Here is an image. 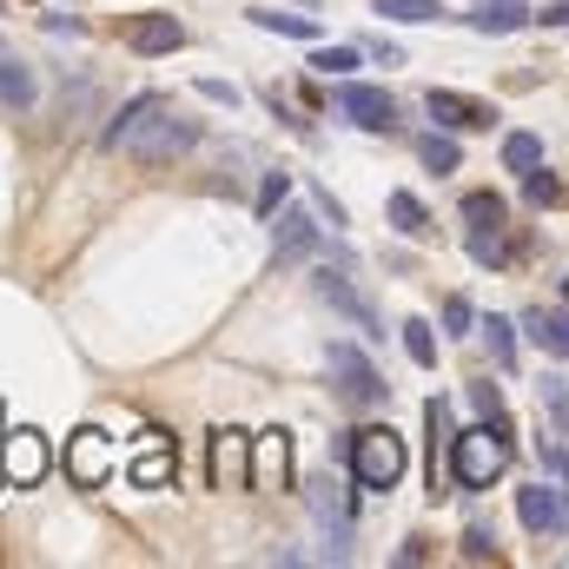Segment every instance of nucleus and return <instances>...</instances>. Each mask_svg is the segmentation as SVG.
<instances>
[{
    "label": "nucleus",
    "instance_id": "obj_24",
    "mask_svg": "<svg viewBox=\"0 0 569 569\" xmlns=\"http://www.w3.org/2000/svg\"><path fill=\"white\" fill-rule=\"evenodd\" d=\"M477 331H483V345H490V358H497V365H503V371H510V365H517V325H510V318H497V311H490V318H483V325H477Z\"/></svg>",
    "mask_w": 569,
    "mask_h": 569
},
{
    "label": "nucleus",
    "instance_id": "obj_21",
    "mask_svg": "<svg viewBox=\"0 0 569 569\" xmlns=\"http://www.w3.org/2000/svg\"><path fill=\"white\" fill-rule=\"evenodd\" d=\"M252 27L284 33V40H318V20H305V13H279V7H252Z\"/></svg>",
    "mask_w": 569,
    "mask_h": 569
},
{
    "label": "nucleus",
    "instance_id": "obj_27",
    "mask_svg": "<svg viewBox=\"0 0 569 569\" xmlns=\"http://www.w3.org/2000/svg\"><path fill=\"white\" fill-rule=\"evenodd\" d=\"M463 219H470V232H490V226H503V199L497 192H470L463 199Z\"/></svg>",
    "mask_w": 569,
    "mask_h": 569
},
{
    "label": "nucleus",
    "instance_id": "obj_36",
    "mask_svg": "<svg viewBox=\"0 0 569 569\" xmlns=\"http://www.w3.org/2000/svg\"><path fill=\"white\" fill-rule=\"evenodd\" d=\"M358 53H371V60H385V67H405V53H398V47H391V40H365V47H358Z\"/></svg>",
    "mask_w": 569,
    "mask_h": 569
},
{
    "label": "nucleus",
    "instance_id": "obj_1",
    "mask_svg": "<svg viewBox=\"0 0 569 569\" xmlns=\"http://www.w3.org/2000/svg\"><path fill=\"white\" fill-rule=\"evenodd\" d=\"M192 140H199V127H192V120H179L159 93H140V100H133V107L100 133L107 152H127V159H140V166H166V159L192 152Z\"/></svg>",
    "mask_w": 569,
    "mask_h": 569
},
{
    "label": "nucleus",
    "instance_id": "obj_19",
    "mask_svg": "<svg viewBox=\"0 0 569 569\" xmlns=\"http://www.w3.org/2000/svg\"><path fill=\"white\" fill-rule=\"evenodd\" d=\"M385 212H391V226H398L405 239H430V212H425V199H418V192H391V199H385Z\"/></svg>",
    "mask_w": 569,
    "mask_h": 569
},
{
    "label": "nucleus",
    "instance_id": "obj_34",
    "mask_svg": "<svg viewBox=\"0 0 569 569\" xmlns=\"http://www.w3.org/2000/svg\"><path fill=\"white\" fill-rule=\"evenodd\" d=\"M537 391H543V405H550V418L563 425V371H550V378H543Z\"/></svg>",
    "mask_w": 569,
    "mask_h": 569
},
{
    "label": "nucleus",
    "instance_id": "obj_22",
    "mask_svg": "<svg viewBox=\"0 0 569 569\" xmlns=\"http://www.w3.org/2000/svg\"><path fill=\"white\" fill-rule=\"evenodd\" d=\"M371 13H385V20H398V27H425V20H443V7H437V0H371Z\"/></svg>",
    "mask_w": 569,
    "mask_h": 569
},
{
    "label": "nucleus",
    "instance_id": "obj_12",
    "mask_svg": "<svg viewBox=\"0 0 569 569\" xmlns=\"http://www.w3.org/2000/svg\"><path fill=\"white\" fill-rule=\"evenodd\" d=\"M311 517L325 523V537H331V557L345 563V557H351V510H345V497L331 490V477H325V483H311Z\"/></svg>",
    "mask_w": 569,
    "mask_h": 569
},
{
    "label": "nucleus",
    "instance_id": "obj_17",
    "mask_svg": "<svg viewBox=\"0 0 569 569\" xmlns=\"http://www.w3.org/2000/svg\"><path fill=\"white\" fill-rule=\"evenodd\" d=\"M483 13H470V27L477 33H517V27H530V7L523 0H477Z\"/></svg>",
    "mask_w": 569,
    "mask_h": 569
},
{
    "label": "nucleus",
    "instance_id": "obj_6",
    "mask_svg": "<svg viewBox=\"0 0 569 569\" xmlns=\"http://www.w3.org/2000/svg\"><path fill=\"white\" fill-rule=\"evenodd\" d=\"M0 477H7L13 490L40 483V477H47V437H40V430H0Z\"/></svg>",
    "mask_w": 569,
    "mask_h": 569
},
{
    "label": "nucleus",
    "instance_id": "obj_31",
    "mask_svg": "<svg viewBox=\"0 0 569 569\" xmlns=\"http://www.w3.org/2000/svg\"><path fill=\"white\" fill-rule=\"evenodd\" d=\"M470 405H477L490 425H503V391H497V385H470Z\"/></svg>",
    "mask_w": 569,
    "mask_h": 569
},
{
    "label": "nucleus",
    "instance_id": "obj_4",
    "mask_svg": "<svg viewBox=\"0 0 569 569\" xmlns=\"http://www.w3.org/2000/svg\"><path fill=\"white\" fill-rule=\"evenodd\" d=\"M325 371H331L338 405H351V411H371V405H385V398H391V385L371 371V358H365L358 345H331V351H325Z\"/></svg>",
    "mask_w": 569,
    "mask_h": 569
},
{
    "label": "nucleus",
    "instance_id": "obj_33",
    "mask_svg": "<svg viewBox=\"0 0 569 569\" xmlns=\"http://www.w3.org/2000/svg\"><path fill=\"white\" fill-rule=\"evenodd\" d=\"M463 557H470V563L497 557V537H490V530H463Z\"/></svg>",
    "mask_w": 569,
    "mask_h": 569
},
{
    "label": "nucleus",
    "instance_id": "obj_39",
    "mask_svg": "<svg viewBox=\"0 0 569 569\" xmlns=\"http://www.w3.org/2000/svg\"><path fill=\"white\" fill-rule=\"evenodd\" d=\"M530 20H543V27H563L569 7H563V0H550V7H543V13H530Z\"/></svg>",
    "mask_w": 569,
    "mask_h": 569
},
{
    "label": "nucleus",
    "instance_id": "obj_18",
    "mask_svg": "<svg viewBox=\"0 0 569 569\" xmlns=\"http://www.w3.org/2000/svg\"><path fill=\"white\" fill-rule=\"evenodd\" d=\"M166 477H172V457H166V437H159V430H146V450L133 457V483H140V490H159Z\"/></svg>",
    "mask_w": 569,
    "mask_h": 569
},
{
    "label": "nucleus",
    "instance_id": "obj_20",
    "mask_svg": "<svg viewBox=\"0 0 569 569\" xmlns=\"http://www.w3.org/2000/svg\"><path fill=\"white\" fill-rule=\"evenodd\" d=\"M0 100H7L13 113L33 107V73H27V60H13V53H0Z\"/></svg>",
    "mask_w": 569,
    "mask_h": 569
},
{
    "label": "nucleus",
    "instance_id": "obj_14",
    "mask_svg": "<svg viewBox=\"0 0 569 569\" xmlns=\"http://www.w3.org/2000/svg\"><path fill=\"white\" fill-rule=\"evenodd\" d=\"M284 477H291V437L284 430H266L259 450H252V483L246 490H284Z\"/></svg>",
    "mask_w": 569,
    "mask_h": 569
},
{
    "label": "nucleus",
    "instance_id": "obj_37",
    "mask_svg": "<svg viewBox=\"0 0 569 569\" xmlns=\"http://www.w3.org/2000/svg\"><path fill=\"white\" fill-rule=\"evenodd\" d=\"M199 93H206V100H226V107H239V87H226V80H199Z\"/></svg>",
    "mask_w": 569,
    "mask_h": 569
},
{
    "label": "nucleus",
    "instance_id": "obj_9",
    "mask_svg": "<svg viewBox=\"0 0 569 569\" xmlns=\"http://www.w3.org/2000/svg\"><path fill=\"white\" fill-rule=\"evenodd\" d=\"M212 483L219 490H246L252 483V437L246 430H212Z\"/></svg>",
    "mask_w": 569,
    "mask_h": 569
},
{
    "label": "nucleus",
    "instance_id": "obj_23",
    "mask_svg": "<svg viewBox=\"0 0 569 569\" xmlns=\"http://www.w3.org/2000/svg\"><path fill=\"white\" fill-rule=\"evenodd\" d=\"M358 47H318L311 40V73H325V80H345V73H358Z\"/></svg>",
    "mask_w": 569,
    "mask_h": 569
},
{
    "label": "nucleus",
    "instance_id": "obj_16",
    "mask_svg": "<svg viewBox=\"0 0 569 569\" xmlns=\"http://www.w3.org/2000/svg\"><path fill=\"white\" fill-rule=\"evenodd\" d=\"M311 246H318V219H311V212H284L272 259H279V266H298V259H311Z\"/></svg>",
    "mask_w": 569,
    "mask_h": 569
},
{
    "label": "nucleus",
    "instance_id": "obj_8",
    "mask_svg": "<svg viewBox=\"0 0 569 569\" xmlns=\"http://www.w3.org/2000/svg\"><path fill=\"white\" fill-rule=\"evenodd\" d=\"M311 291H318V298H325V305H331L338 318H351V325H358L365 338H385V331H378V311H371V298H365L358 284L345 279V272H331V266H325V272L311 279Z\"/></svg>",
    "mask_w": 569,
    "mask_h": 569
},
{
    "label": "nucleus",
    "instance_id": "obj_15",
    "mask_svg": "<svg viewBox=\"0 0 569 569\" xmlns=\"http://www.w3.org/2000/svg\"><path fill=\"white\" fill-rule=\"evenodd\" d=\"M523 331H530V345H543L557 365L569 358V318H563V305H537V311L523 318Z\"/></svg>",
    "mask_w": 569,
    "mask_h": 569
},
{
    "label": "nucleus",
    "instance_id": "obj_28",
    "mask_svg": "<svg viewBox=\"0 0 569 569\" xmlns=\"http://www.w3.org/2000/svg\"><path fill=\"white\" fill-rule=\"evenodd\" d=\"M503 166H510V172L543 166V140H537V133H510V140H503Z\"/></svg>",
    "mask_w": 569,
    "mask_h": 569
},
{
    "label": "nucleus",
    "instance_id": "obj_38",
    "mask_svg": "<svg viewBox=\"0 0 569 569\" xmlns=\"http://www.w3.org/2000/svg\"><path fill=\"white\" fill-rule=\"evenodd\" d=\"M443 325H450V331H470V305H463V298H450V305H443Z\"/></svg>",
    "mask_w": 569,
    "mask_h": 569
},
{
    "label": "nucleus",
    "instance_id": "obj_5",
    "mask_svg": "<svg viewBox=\"0 0 569 569\" xmlns=\"http://www.w3.org/2000/svg\"><path fill=\"white\" fill-rule=\"evenodd\" d=\"M338 120H351L358 133H398V100H391L385 87H365V80L345 73V87H338Z\"/></svg>",
    "mask_w": 569,
    "mask_h": 569
},
{
    "label": "nucleus",
    "instance_id": "obj_2",
    "mask_svg": "<svg viewBox=\"0 0 569 569\" xmlns=\"http://www.w3.org/2000/svg\"><path fill=\"white\" fill-rule=\"evenodd\" d=\"M450 477L463 483V490H490V483H503V470H510V425H483L477 430H450Z\"/></svg>",
    "mask_w": 569,
    "mask_h": 569
},
{
    "label": "nucleus",
    "instance_id": "obj_13",
    "mask_svg": "<svg viewBox=\"0 0 569 569\" xmlns=\"http://www.w3.org/2000/svg\"><path fill=\"white\" fill-rule=\"evenodd\" d=\"M127 47H133V53H146V60L179 53V47H186V27H179L172 13H140V20L127 27Z\"/></svg>",
    "mask_w": 569,
    "mask_h": 569
},
{
    "label": "nucleus",
    "instance_id": "obj_11",
    "mask_svg": "<svg viewBox=\"0 0 569 569\" xmlns=\"http://www.w3.org/2000/svg\"><path fill=\"white\" fill-rule=\"evenodd\" d=\"M67 470H73L87 490H100V483L113 477V443H107L100 430H80V437L67 443Z\"/></svg>",
    "mask_w": 569,
    "mask_h": 569
},
{
    "label": "nucleus",
    "instance_id": "obj_10",
    "mask_svg": "<svg viewBox=\"0 0 569 569\" xmlns=\"http://www.w3.org/2000/svg\"><path fill=\"white\" fill-rule=\"evenodd\" d=\"M517 517H523V530H530V537H563L569 517H563V490H557V477H550V483L517 490Z\"/></svg>",
    "mask_w": 569,
    "mask_h": 569
},
{
    "label": "nucleus",
    "instance_id": "obj_30",
    "mask_svg": "<svg viewBox=\"0 0 569 569\" xmlns=\"http://www.w3.org/2000/svg\"><path fill=\"white\" fill-rule=\"evenodd\" d=\"M470 259H477V266H510V246H503V226H490V232H470Z\"/></svg>",
    "mask_w": 569,
    "mask_h": 569
},
{
    "label": "nucleus",
    "instance_id": "obj_25",
    "mask_svg": "<svg viewBox=\"0 0 569 569\" xmlns=\"http://www.w3.org/2000/svg\"><path fill=\"white\" fill-rule=\"evenodd\" d=\"M418 159H425L430 172H457V166H463V152H457L450 133H425V140H418Z\"/></svg>",
    "mask_w": 569,
    "mask_h": 569
},
{
    "label": "nucleus",
    "instance_id": "obj_7",
    "mask_svg": "<svg viewBox=\"0 0 569 569\" xmlns=\"http://www.w3.org/2000/svg\"><path fill=\"white\" fill-rule=\"evenodd\" d=\"M425 113L443 127V133H483V127L497 120L483 100H470V93H457V87H430V93H425Z\"/></svg>",
    "mask_w": 569,
    "mask_h": 569
},
{
    "label": "nucleus",
    "instance_id": "obj_3",
    "mask_svg": "<svg viewBox=\"0 0 569 569\" xmlns=\"http://www.w3.org/2000/svg\"><path fill=\"white\" fill-rule=\"evenodd\" d=\"M351 477L365 490H398V477H405V437L391 425L351 430Z\"/></svg>",
    "mask_w": 569,
    "mask_h": 569
},
{
    "label": "nucleus",
    "instance_id": "obj_29",
    "mask_svg": "<svg viewBox=\"0 0 569 569\" xmlns=\"http://www.w3.org/2000/svg\"><path fill=\"white\" fill-rule=\"evenodd\" d=\"M523 192H530V206H557V199H563V179H557L550 166H530V172H523Z\"/></svg>",
    "mask_w": 569,
    "mask_h": 569
},
{
    "label": "nucleus",
    "instance_id": "obj_26",
    "mask_svg": "<svg viewBox=\"0 0 569 569\" xmlns=\"http://www.w3.org/2000/svg\"><path fill=\"white\" fill-rule=\"evenodd\" d=\"M405 351H411V365H437V331H430V318H405Z\"/></svg>",
    "mask_w": 569,
    "mask_h": 569
},
{
    "label": "nucleus",
    "instance_id": "obj_32",
    "mask_svg": "<svg viewBox=\"0 0 569 569\" xmlns=\"http://www.w3.org/2000/svg\"><path fill=\"white\" fill-rule=\"evenodd\" d=\"M284 192H291V172H272V179H266V192H259V212H266V219L279 212V199H284Z\"/></svg>",
    "mask_w": 569,
    "mask_h": 569
},
{
    "label": "nucleus",
    "instance_id": "obj_35",
    "mask_svg": "<svg viewBox=\"0 0 569 569\" xmlns=\"http://www.w3.org/2000/svg\"><path fill=\"white\" fill-rule=\"evenodd\" d=\"M543 470H550V477H563V425L543 437Z\"/></svg>",
    "mask_w": 569,
    "mask_h": 569
}]
</instances>
